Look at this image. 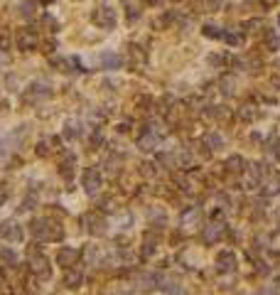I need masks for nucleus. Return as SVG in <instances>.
Here are the masks:
<instances>
[{
  "label": "nucleus",
  "instance_id": "obj_1",
  "mask_svg": "<svg viewBox=\"0 0 280 295\" xmlns=\"http://www.w3.org/2000/svg\"><path fill=\"white\" fill-rule=\"evenodd\" d=\"M91 22L96 27H101V30H113L118 17H115V10L111 5H96L94 13H91Z\"/></svg>",
  "mask_w": 280,
  "mask_h": 295
},
{
  "label": "nucleus",
  "instance_id": "obj_2",
  "mask_svg": "<svg viewBox=\"0 0 280 295\" xmlns=\"http://www.w3.org/2000/svg\"><path fill=\"white\" fill-rule=\"evenodd\" d=\"M17 49H22V52H32V49H37V45H39V40H37V34L32 32V30H20L17 32Z\"/></svg>",
  "mask_w": 280,
  "mask_h": 295
},
{
  "label": "nucleus",
  "instance_id": "obj_3",
  "mask_svg": "<svg viewBox=\"0 0 280 295\" xmlns=\"http://www.w3.org/2000/svg\"><path fill=\"white\" fill-rule=\"evenodd\" d=\"M84 190H86L89 195H96V192L101 190V172H99L96 167H89V170L84 172Z\"/></svg>",
  "mask_w": 280,
  "mask_h": 295
},
{
  "label": "nucleus",
  "instance_id": "obj_4",
  "mask_svg": "<svg viewBox=\"0 0 280 295\" xmlns=\"http://www.w3.org/2000/svg\"><path fill=\"white\" fill-rule=\"evenodd\" d=\"M0 236H3L5 241H20L22 229H20L17 221H3V224H0Z\"/></svg>",
  "mask_w": 280,
  "mask_h": 295
},
{
  "label": "nucleus",
  "instance_id": "obj_5",
  "mask_svg": "<svg viewBox=\"0 0 280 295\" xmlns=\"http://www.w3.org/2000/svg\"><path fill=\"white\" fill-rule=\"evenodd\" d=\"M157 140H160V135L152 131V128H148L145 131V135H140V140H138V148H140V150H155V145H157Z\"/></svg>",
  "mask_w": 280,
  "mask_h": 295
},
{
  "label": "nucleus",
  "instance_id": "obj_6",
  "mask_svg": "<svg viewBox=\"0 0 280 295\" xmlns=\"http://www.w3.org/2000/svg\"><path fill=\"white\" fill-rule=\"evenodd\" d=\"M121 64H123V59L118 54H113V52H103L101 54V66L103 69H121Z\"/></svg>",
  "mask_w": 280,
  "mask_h": 295
},
{
  "label": "nucleus",
  "instance_id": "obj_7",
  "mask_svg": "<svg viewBox=\"0 0 280 295\" xmlns=\"http://www.w3.org/2000/svg\"><path fill=\"white\" fill-rule=\"evenodd\" d=\"M74 163H76V160H74V155H69V153H66V155H64V160H62V165H59L62 177H71V175H74Z\"/></svg>",
  "mask_w": 280,
  "mask_h": 295
},
{
  "label": "nucleus",
  "instance_id": "obj_8",
  "mask_svg": "<svg viewBox=\"0 0 280 295\" xmlns=\"http://www.w3.org/2000/svg\"><path fill=\"white\" fill-rule=\"evenodd\" d=\"M34 8H37L34 0H22V3L17 5V13H20V17H32L34 15Z\"/></svg>",
  "mask_w": 280,
  "mask_h": 295
},
{
  "label": "nucleus",
  "instance_id": "obj_9",
  "mask_svg": "<svg viewBox=\"0 0 280 295\" xmlns=\"http://www.w3.org/2000/svg\"><path fill=\"white\" fill-rule=\"evenodd\" d=\"M101 227H103V219L99 214H89L86 216V229H91L94 234H101Z\"/></svg>",
  "mask_w": 280,
  "mask_h": 295
},
{
  "label": "nucleus",
  "instance_id": "obj_10",
  "mask_svg": "<svg viewBox=\"0 0 280 295\" xmlns=\"http://www.w3.org/2000/svg\"><path fill=\"white\" fill-rule=\"evenodd\" d=\"M79 258V251H74V248H64V251H59V263H74Z\"/></svg>",
  "mask_w": 280,
  "mask_h": 295
},
{
  "label": "nucleus",
  "instance_id": "obj_11",
  "mask_svg": "<svg viewBox=\"0 0 280 295\" xmlns=\"http://www.w3.org/2000/svg\"><path fill=\"white\" fill-rule=\"evenodd\" d=\"M52 64H54L59 71H74L71 66H79L76 59H52Z\"/></svg>",
  "mask_w": 280,
  "mask_h": 295
},
{
  "label": "nucleus",
  "instance_id": "obj_12",
  "mask_svg": "<svg viewBox=\"0 0 280 295\" xmlns=\"http://www.w3.org/2000/svg\"><path fill=\"white\" fill-rule=\"evenodd\" d=\"M202 32H204V37H212V40H221V37H224V30L216 27V25H204Z\"/></svg>",
  "mask_w": 280,
  "mask_h": 295
},
{
  "label": "nucleus",
  "instance_id": "obj_13",
  "mask_svg": "<svg viewBox=\"0 0 280 295\" xmlns=\"http://www.w3.org/2000/svg\"><path fill=\"white\" fill-rule=\"evenodd\" d=\"M202 5L207 13H219L224 8V0H202Z\"/></svg>",
  "mask_w": 280,
  "mask_h": 295
},
{
  "label": "nucleus",
  "instance_id": "obj_14",
  "mask_svg": "<svg viewBox=\"0 0 280 295\" xmlns=\"http://www.w3.org/2000/svg\"><path fill=\"white\" fill-rule=\"evenodd\" d=\"M64 135L66 138H76L79 135V123L76 121H66L64 123Z\"/></svg>",
  "mask_w": 280,
  "mask_h": 295
},
{
  "label": "nucleus",
  "instance_id": "obj_15",
  "mask_svg": "<svg viewBox=\"0 0 280 295\" xmlns=\"http://www.w3.org/2000/svg\"><path fill=\"white\" fill-rule=\"evenodd\" d=\"M10 45H13L10 32H0V52H8V49H10Z\"/></svg>",
  "mask_w": 280,
  "mask_h": 295
},
{
  "label": "nucleus",
  "instance_id": "obj_16",
  "mask_svg": "<svg viewBox=\"0 0 280 295\" xmlns=\"http://www.w3.org/2000/svg\"><path fill=\"white\" fill-rule=\"evenodd\" d=\"M226 165H229V170H231V172H238V170H241V165H244V160L238 158V155H233V158H229V163H226Z\"/></svg>",
  "mask_w": 280,
  "mask_h": 295
},
{
  "label": "nucleus",
  "instance_id": "obj_17",
  "mask_svg": "<svg viewBox=\"0 0 280 295\" xmlns=\"http://www.w3.org/2000/svg\"><path fill=\"white\" fill-rule=\"evenodd\" d=\"M268 49H280V37H275V34L268 37Z\"/></svg>",
  "mask_w": 280,
  "mask_h": 295
},
{
  "label": "nucleus",
  "instance_id": "obj_18",
  "mask_svg": "<svg viewBox=\"0 0 280 295\" xmlns=\"http://www.w3.org/2000/svg\"><path fill=\"white\" fill-rule=\"evenodd\" d=\"M207 143H209V145H214V148H221V138H219V135H214V133H212V135H207Z\"/></svg>",
  "mask_w": 280,
  "mask_h": 295
},
{
  "label": "nucleus",
  "instance_id": "obj_19",
  "mask_svg": "<svg viewBox=\"0 0 280 295\" xmlns=\"http://www.w3.org/2000/svg\"><path fill=\"white\" fill-rule=\"evenodd\" d=\"M148 3H150V5H160V3H163V0H148Z\"/></svg>",
  "mask_w": 280,
  "mask_h": 295
},
{
  "label": "nucleus",
  "instance_id": "obj_20",
  "mask_svg": "<svg viewBox=\"0 0 280 295\" xmlns=\"http://www.w3.org/2000/svg\"><path fill=\"white\" fill-rule=\"evenodd\" d=\"M42 3H52V0H42Z\"/></svg>",
  "mask_w": 280,
  "mask_h": 295
}]
</instances>
